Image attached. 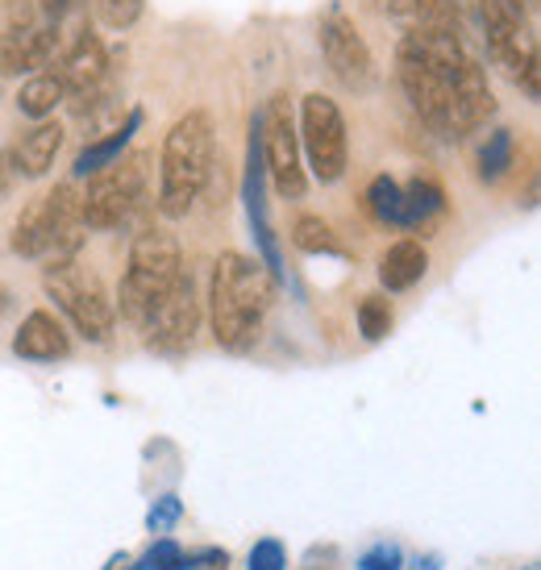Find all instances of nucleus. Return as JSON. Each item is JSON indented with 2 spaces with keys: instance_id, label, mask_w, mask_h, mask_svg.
<instances>
[{
  "instance_id": "nucleus-29",
  "label": "nucleus",
  "mask_w": 541,
  "mask_h": 570,
  "mask_svg": "<svg viewBox=\"0 0 541 570\" xmlns=\"http://www.w3.org/2000/svg\"><path fill=\"white\" fill-rule=\"evenodd\" d=\"M179 521H184V500L171 495V491L159 495V500L150 504V512H146V529H150V533H163V538H167Z\"/></svg>"
},
{
  "instance_id": "nucleus-32",
  "label": "nucleus",
  "mask_w": 541,
  "mask_h": 570,
  "mask_svg": "<svg viewBox=\"0 0 541 570\" xmlns=\"http://www.w3.org/2000/svg\"><path fill=\"white\" fill-rule=\"evenodd\" d=\"M76 9H80V0H38V13L47 17L50 26H59V21L71 17Z\"/></svg>"
},
{
  "instance_id": "nucleus-1",
  "label": "nucleus",
  "mask_w": 541,
  "mask_h": 570,
  "mask_svg": "<svg viewBox=\"0 0 541 570\" xmlns=\"http://www.w3.org/2000/svg\"><path fill=\"white\" fill-rule=\"evenodd\" d=\"M270 301H275L270 271L250 254L225 250L213 263V279H208V321H213L217 346L229 354H246L250 346H258Z\"/></svg>"
},
{
  "instance_id": "nucleus-8",
  "label": "nucleus",
  "mask_w": 541,
  "mask_h": 570,
  "mask_svg": "<svg viewBox=\"0 0 541 570\" xmlns=\"http://www.w3.org/2000/svg\"><path fill=\"white\" fill-rule=\"evenodd\" d=\"M146 163H150L146 150H129L112 167L88 175V191L80 196V217L88 229L105 234V229H117L134 217V208L146 191Z\"/></svg>"
},
{
  "instance_id": "nucleus-31",
  "label": "nucleus",
  "mask_w": 541,
  "mask_h": 570,
  "mask_svg": "<svg viewBox=\"0 0 541 570\" xmlns=\"http://www.w3.org/2000/svg\"><path fill=\"white\" fill-rule=\"evenodd\" d=\"M358 570H404V550H400L396 541H375L358 558Z\"/></svg>"
},
{
  "instance_id": "nucleus-26",
  "label": "nucleus",
  "mask_w": 541,
  "mask_h": 570,
  "mask_svg": "<svg viewBox=\"0 0 541 570\" xmlns=\"http://www.w3.org/2000/svg\"><path fill=\"white\" fill-rule=\"evenodd\" d=\"M366 213L380 225H396L400 229V184L392 175H375L366 184Z\"/></svg>"
},
{
  "instance_id": "nucleus-16",
  "label": "nucleus",
  "mask_w": 541,
  "mask_h": 570,
  "mask_svg": "<svg viewBox=\"0 0 541 570\" xmlns=\"http://www.w3.org/2000/svg\"><path fill=\"white\" fill-rule=\"evenodd\" d=\"M13 354L26 363H59L71 354V333L50 308H33L30 317L21 321V330L13 333Z\"/></svg>"
},
{
  "instance_id": "nucleus-6",
  "label": "nucleus",
  "mask_w": 541,
  "mask_h": 570,
  "mask_svg": "<svg viewBox=\"0 0 541 570\" xmlns=\"http://www.w3.org/2000/svg\"><path fill=\"white\" fill-rule=\"evenodd\" d=\"M42 287L55 301V308L63 313L80 337L88 342H109L112 321H117V308H112L109 292L100 284V275L88 271L80 258H67V263H50L42 267Z\"/></svg>"
},
{
  "instance_id": "nucleus-24",
  "label": "nucleus",
  "mask_w": 541,
  "mask_h": 570,
  "mask_svg": "<svg viewBox=\"0 0 541 570\" xmlns=\"http://www.w3.org/2000/svg\"><path fill=\"white\" fill-rule=\"evenodd\" d=\"M292 246H296L301 254H346V246L337 242L329 222H321V217H313V213L296 217V225H292Z\"/></svg>"
},
{
  "instance_id": "nucleus-33",
  "label": "nucleus",
  "mask_w": 541,
  "mask_h": 570,
  "mask_svg": "<svg viewBox=\"0 0 541 570\" xmlns=\"http://www.w3.org/2000/svg\"><path fill=\"white\" fill-rule=\"evenodd\" d=\"M229 567V554L225 550H200V554H188V570H225Z\"/></svg>"
},
{
  "instance_id": "nucleus-25",
  "label": "nucleus",
  "mask_w": 541,
  "mask_h": 570,
  "mask_svg": "<svg viewBox=\"0 0 541 570\" xmlns=\"http://www.w3.org/2000/svg\"><path fill=\"white\" fill-rule=\"evenodd\" d=\"M358 333H363V342H383L387 333H392V325H396V313H392V301L383 296V292H371V296H363L358 301Z\"/></svg>"
},
{
  "instance_id": "nucleus-23",
  "label": "nucleus",
  "mask_w": 541,
  "mask_h": 570,
  "mask_svg": "<svg viewBox=\"0 0 541 570\" xmlns=\"http://www.w3.org/2000/svg\"><path fill=\"white\" fill-rule=\"evenodd\" d=\"M512 163H517V138H512V129L509 126L492 129L483 150H479V179L495 184V179H504L512 171Z\"/></svg>"
},
{
  "instance_id": "nucleus-19",
  "label": "nucleus",
  "mask_w": 541,
  "mask_h": 570,
  "mask_svg": "<svg viewBox=\"0 0 541 570\" xmlns=\"http://www.w3.org/2000/svg\"><path fill=\"white\" fill-rule=\"evenodd\" d=\"M138 129H142V109H129L126 121L117 129H109L105 138H88V146H83L80 155H76V163H71V175H76V179H88V175L112 167V163L126 155V146L134 142Z\"/></svg>"
},
{
  "instance_id": "nucleus-34",
  "label": "nucleus",
  "mask_w": 541,
  "mask_h": 570,
  "mask_svg": "<svg viewBox=\"0 0 541 570\" xmlns=\"http://www.w3.org/2000/svg\"><path fill=\"white\" fill-rule=\"evenodd\" d=\"M4 26H13V30H21V26H33V4L30 0H13L9 4V21Z\"/></svg>"
},
{
  "instance_id": "nucleus-39",
  "label": "nucleus",
  "mask_w": 541,
  "mask_h": 570,
  "mask_svg": "<svg viewBox=\"0 0 541 570\" xmlns=\"http://www.w3.org/2000/svg\"><path fill=\"white\" fill-rule=\"evenodd\" d=\"M529 4H533V0H529Z\"/></svg>"
},
{
  "instance_id": "nucleus-7",
  "label": "nucleus",
  "mask_w": 541,
  "mask_h": 570,
  "mask_svg": "<svg viewBox=\"0 0 541 570\" xmlns=\"http://www.w3.org/2000/svg\"><path fill=\"white\" fill-rule=\"evenodd\" d=\"M296 129H301L304 171L313 175L317 184H337V179L346 175L351 138H346V117H342L334 96H325V92L304 96Z\"/></svg>"
},
{
  "instance_id": "nucleus-15",
  "label": "nucleus",
  "mask_w": 541,
  "mask_h": 570,
  "mask_svg": "<svg viewBox=\"0 0 541 570\" xmlns=\"http://www.w3.org/2000/svg\"><path fill=\"white\" fill-rule=\"evenodd\" d=\"M55 67H59V80H63V88H67V100H71V96H88L109 83V50H105V42H100L92 30L76 33L71 47L59 55Z\"/></svg>"
},
{
  "instance_id": "nucleus-21",
  "label": "nucleus",
  "mask_w": 541,
  "mask_h": 570,
  "mask_svg": "<svg viewBox=\"0 0 541 570\" xmlns=\"http://www.w3.org/2000/svg\"><path fill=\"white\" fill-rule=\"evenodd\" d=\"M63 100L67 88L59 80V71H33L30 80L21 83V92H17V112L30 117V121H47V117H55V109Z\"/></svg>"
},
{
  "instance_id": "nucleus-13",
  "label": "nucleus",
  "mask_w": 541,
  "mask_h": 570,
  "mask_svg": "<svg viewBox=\"0 0 541 570\" xmlns=\"http://www.w3.org/2000/svg\"><path fill=\"white\" fill-rule=\"evenodd\" d=\"M63 55V33L59 26H4L0 33V71L4 76H33L59 63Z\"/></svg>"
},
{
  "instance_id": "nucleus-5",
  "label": "nucleus",
  "mask_w": 541,
  "mask_h": 570,
  "mask_svg": "<svg viewBox=\"0 0 541 570\" xmlns=\"http://www.w3.org/2000/svg\"><path fill=\"white\" fill-rule=\"evenodd\" d=\"M479 21L488 38V55L495 67H504L521 83L529 100L541 96V55L538 33L529 26V9L517 0H479Z\"/></svg>"
},
{
  "instance_id": "nucleus-14",
  "label": "nucleus",
  "mask_w": 541,
  "mask_h": 570,
  "mask_svg": "<svg viewBox=\"0 0 541 570\" xmlns=\"http://www.w3.org/2000/svg\"><path fill=\"white\" fill-rule=\"evenodd\" d=\"M495 117V96L488 83V71L475 55L462 63L459 80H454V100H450V138H471L479 126H488Z\"/></svg>"
},
{
  "instance_id": "nucleus-12",
  "label": "nucleus",
  "mask_w": 541,
  "mask_h": 570,
  "mask_svg": "<svg viewBox=\"0 0 541 570\" xmlns=\"http://www.w3.org/2000/svg\"><path fill=\"white\" fill-rule=\"evenodd\" d=\"M396 76H400L404 96H409V105L421 112V121H425L433 134L450 138V100H454V80L437 76V71H430V67L409 59V55H400V50H396Z\"/></svg>"
},
{
  "instance_id": "nucleus-2",
  "label": "nucleus",
  "mask_w": 541,
  "mask_h": 570,
  "mask_svg": "<svg viewBox=\"0 0 541 570\" xmlns=\"http://www.w3.org/2000/svg\"><path fill=\"white\" fill-rule=\"evenodd\" d=\"M213 112L188 109L163 138L159 159V213L163 217H188L200 200L208 175H213Z\"/></svg>"
},
{
  "instance_id": "nucleus-30",
  "label": "nucleus",
  "mask_w": 541,
  "mask_h": 570,
  "mask_svg": "<svg viewBox=\"0 0 541 570\" xmlns=\"http://www.w3.org/2000/svg\"><path fill=\"white\" fill-rule=\"evenodd\" d=\"M246 570H287V550L279 538H258L246 554Z\"/></svg>"
},
{
  "instance_id": "nucleus-10",
  "label": "nucleus",
  "mask_w": 541,
  "mask_h": 570,
  "mask_svg": "<svg viewBox=\"0 0 541 570\" xmlns=\"http://www.w3.org/2000/svg\"><path fill=\"white\" fill-rule=\"evenodd\" d=\"M200 317H205V301L196 296V284H191V271H184L176 279V287L163 296V304L142 321V337L150 350H163V354H176V350L191 346V337L200 330Z\"/></svg>"
},
{
  "instance_id": "nucleus-9",
  "label": "nucleus",
  "mask_w": 541,
  "mask_h": 570,
  "mask_svg": "<svg viewBox=\"0 0 541 570\" xmlns=\"http://www.w3.org/2000/svg\"><path fill=\"white\" fill-rule=\"evenodd\" d=\"M263 112V126H258V138H263V167H267V179L275 184V191L284 200H304L308 191V171H304V155H301V129H296V112H292V96L275 92L267 100Z\"/></svg>"
},
{
  "instance_id": "nucleus-3",
  "label": "nucleus",
  "mask_w": 541,
  "mask_h": 570,
  "mask_svg": "<svg viewBox=\"0 0 541 570\" xmlns=\"http://www.w3.org/2000/svg\"><path fill=\"white\" fill-rule=\"evenodd\" d=\"M83 238H88V225L80 217V191L71 184H55L47 196H33L21 208L9 246L21 258H42V267H50V263L80 258Z\"/></svg>"
},
{
  "instance_id": "nucleus-22",
  "label": "nucleus",
  "mask_w": 541,
  "mask_h": 570,
  "mask_svg": "<svg viewBox=\"0 0 541 570\" xmlns=\"http://www.w3.org/2000/svg\"><path fill=\"white\" fill-rule=\"evenodd\" d=\"M383 13L413 26H454L459 0H383Z\"/></svg>"
},
{
  "instance_id": "nucleus-27",
  "label": "nucleus",
  "mask_w": 541,
  "mask_h": 570,
  "mask_svg": "<svg viewBox=\"0 0 541 570\" xmlns=\"http://www.w3.org/2000/svg\"><path fill=\"white\" fill-rule=\"evenodd\" d=\"M129 570H188V554H184V546L176 538H159L138 558V567Z\"/></svg>"
},
{
  "instance_id": "nucleus-17",
  "label": "nucleus",
  "mask_w": 541,
  "mask_h": 570,
  "mask_svg": "<svg viewBox=\"0 0 541 570\" xmlns=\"http://www.w3.org/2000/svg\"><path fill=\"white\" fill-rule=\"evenodd\" d=\"M442 217H446V191L437 179L416 175L400 188V229H421V238H433Z\"/></svg>"
},
{
  "instance_id": "nucleus-4",
  "label": "nucleus",
  "mask_w": 541,
  "mask_h": 570,
  "mask_svg": "<svg viewBox=\"0 0 541 570\" xmlns=\"http://www.w3.org/2000/svg\"><path fill=\"white\" fill-rule=\"evenodd\" d=\"M184 275V254H179V242L163 229H146L134 238L129 246V263L126 275H121V287H117V304L121 317L129 325L142 330V321L163 304V296L176 287V279Z\"/></svg>"
},
{
  "instance_id": "nucleus-37",
  "label": "nucleus",
  "mask_w": 541,
  "mask_h": 570,
  "mask_svg": "<svg viewBox=\"0 0 541 570\" xmlns=\"http://www.w3.org/2000/svg\"><path fill=\"white\" fill-rule=\"evenodd\" d=\"M9 308H13V292L0 284V313H9Z\"/></svg>"
},
{
  "instance_id": "nucleus-28",
  "label": "nucleus",
  "mask_w": 541,
  "mask_h": 570,
  "mask_svg": "<svg viewBox=\"0 0 541 570\" xmlns=\"http://www.w3.org/2000/svg\"><path fill=\"white\" fill-rule=\"evenodd\" d=\"M96 17H100V26L121 33L142 17V0H96Z\"/></svg>"
},
{
  "instance_id": "nucleus-38",
  "label": "nucleus",
  "mask_w": 541,
  "mask_h": 570,
  "mask_svg": "<svg viewBox=\"0 0 541 570\" xmlns=\"http://www.w3.org/2000/svg\"><path fill=\"white\" fill-rule=\"evenodd\" d=\"M517 4H525V9H529V0H517Z\"/></svg>"
},
{
  "instance_id": "nucleus-35",
  "label": "nucleus",
  "mask_w": 541,
  "mask_h": 570,
  "mask_svg": "<svg viewBox=\"0 0 541 570\" xmlns=\"http://www.w3.org/2000/svg\"><path fill=\"white\" fill-rule=\"evenodd\" d=\"M13 179H17V171H13V155L9 150H0V200L13 191Z\"/></svg>"
},
{
  "instance_id": "nucleus-20",
  "label": "nucleus",
  "mask_w": 541,
  "mask_h": 570,
  "mask_svg": "<svg viewBox=\"0 0 541 570\" xmlns=\"http://www.w3.org/2000/svg\"><path fill=\"white\" fill-rule=\"evenodd\" d=\"M425 271H430V250H425V242L416 238H400L392 242L380 258V284L383 292H409L425 279Z\"/></svg>"
},
{
  "instance_id": "nucleus-36",
  "label": "nucleus",
  "mask_w": 541,
  "mask_h": 570,
  "mask_svg": "<svg viewBox=\"0 0 541 570\" xmlns=\"http://www.w3.org/2000/svg\"><path fill=\"white\" fill-rule=\"evenodd\" d=\"M404 567H409V570H442V558H437V554H425V558L416 554L413 562H404Z\"/></svg>"
},
{
  "instance_id": "nucleus-11",
  "label": "nucleus",
  "mask_w": 541,
  "mask_h": 570,
  "mask_svg": "<svg viewBox=\"0 0 541 570\" xmlns=\"http://www.w3.org/2000/svg\"><path fill=\"white\" fill-rule=\"evenodd\" d=\"M317 42H321V55H325L329 71H334L346 88H366V83H371V67H375L371 47H366V38L358 33V26L342 13V4H329V13L321 17Z\"/></svg>"
},
{
  "instance_id": "nucleus-18",
  "label": "nucleus",
  "mask_w": 541,
  "mask_h": 570,
  "mask_svg": "<svg viewBox=\"0 0 541 570\" xmlns=\"http://www.w3.org/2000/svg\"><path fill=\"white\" fill-rule=\"evenodd\" d=\"M59 150H63V126L59 121H33L30 134H21V142L9 146V155H13V171L26 175V179H42V175L55 167L59 159Z\"/></svg>"
}]
</instances>
